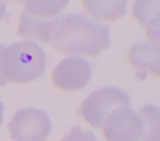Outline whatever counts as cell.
I'll use <instances>...</instances> for the list:
<instances>
[{
    "label": "cell",
    "mask_w": 160,
    "mask_h": 141,
    "mask_svg": "<svg viewBox=\"0 0 160 141\" xmlns=\"http://www.w3.org/2000/svg\"><path fill=\"white\" fill-rule=\"evenodd\" d=\"M103 134L106 141H138L142 136V121L131 107L118 108L105 119Z\"/></svg>",
    "instance_id": "8992f818"
},
{
    "label": "cell",
    "mask_w": 160,
    "mask_h": 141,
    "mask_svg": "<svg viewBox=\"0 0 160 141\" xmlns=\"http://www.w3.org/2000/svg\"><path fill=\"white\" fill-rule=\"evenodd\" d=\"M92 75V65L79 56L64 58L54 68L52 84L64 91H75L85 87Z\"/></svg>",
    "instance_id": "5b68a950"
},
{
    "label": "cell",
    "mask_w": 160,
    "mask_h": 141,
    "mask_svg": "<svg viewBox=\"0 0 160 141\" xmlns=\"http://www.w3.org/2000/svg\"><path fill=\"white\" fill-rule=\"evenodd\" d=\"M128 61L136 69L144 73L149 71L155 77L159 76L160 71V49L158 44L147 42L135 43L129 49Z\"/></svg>",
    "instance_id": "ba28073f"
},
{
    "label": "cell",
    "mask_w": 160,
    "mask_h": 141,
    "mask_svg": "<svg viewBox=\"0 0 160 141\" xmlns=\"http://www.w3.org/2000/svg\"><path fill=\"white\" fill-rule=\"evenodd\" d=\"M131 107V97L126 90L120 87L107 86L95 90L81 105L83 118L94 128L101 127L114 110Z\"/></svg>",
    "instance_id": "3957f363"
},
{
    "label": "cell",
    "mask_w": 160,
    "mask_h": 141,
    "mask_svg": "<svg viewBox=\"0 0 160 141\" xmlns=\"http://www.w3.org/2000/svg\"><path fill=\"white\" fill-rule=\"evenodd\" d=\"M4 47H5V45H4V44H1V43H0V53H1V51H2V50L4 49ZM6 83H7V82L5 81L4 78L1 76V74H0V87H1V86H4V85L6 84Z\"/></svg>",
    "instance_id": "2e32d148"
},
{
    "label": "cell",
    "mask_w": 160,
    "mask_h": 141,
    "mask_svg": "<svg viewBox=\"0 0 160 141\" xmlns=\"http://www.w3.org/2000/svg\"><path fill=\"white\" fill-rule=\"evenodd\" d=\"M59 20L60 16L51 19L38 18L24 10L19 19L17 34L20 37H33L43 43H49Z\"/></svg>",
    "instance_id": "52a82bcc"
},
{
    "label": "cell",
    "mask_w": 160,
    "mask_h": 141,
    "mask_svg": "<svg viewBox=\"0 0 160 141\" xmlns=\"http://www.w3.org/2000/svg\"><path fill=\"white\" fill-rule=\"evenodd\" d=\"M8 131L14 141H45L52 130L48 114L41 109H19L8 123Z\"/></svg>",
    "instance_id": "277c9868"
},
{
    "label": "cell",
    "mask_w": 160,
    "mask_h": 141,
    "mask_svg": "<svg viewBox=\"0 0 160 141\" xmlns=\"http://www.w3.org/2000/svg\"><path fill=\"white\" fill-rule=\"evenodd\" d=\"M158 12L159 1H135L134 3V17L143 26H147L148 37L157 43L159 39Z\"/></svg>",
    "instance_id": "30bf717a"
},
{
    "label": "cell",
    "mask_w": 160,
    "mask_h": 141,
    "mask_svg": "<svg viewBox=\"0 0 160 141\" xmlns=\"http://www.w3.org/2000/svg\"><path fill=\"white\" fill-rule=\"evenodd\" d=\"M6 12H7L6 4L2 1H0V21H1V20L3 19V17L6 15Z\"/></svg>",
    "instance_id": "5bb4252c"
},
{
    "label": "cell",
    "mask_w": 160,
    "mask_h": 141,
    "mask_svg": "<svg viewBox=\"0 0 160 141\" xmlns=\"http://www.w3.org/2000/svg\"><path fill=\"white\" fill-rule=\"evenodd\" d=\"M137 113L142 121V141H159L160 112L158 106L146 104Z\"/></svg>",
    "instance_id": "8fae6325"
},
{
    "label": "cell",
    "mask_w": 160,
    "mask_h": 141,
    "mask_svg": "<svg viewBox=\"0 0 160 141\" xmlns=\"http://www.w3.org/2000/svg\"><path fill=\"white\" fill-rule=\"evenodd\" d=\"M61 141H98V139L93 134V132L76 126L72 128L71 131Z\"/></svg>",
    "instance_id": "4fadbf2b"
},
{
    "label": "cell",
    "mask_w": 160,
    "mask_h": 141,
    "mask_svg": "<svg viewBox=\"0 0 160 141\" xmlns=\"http://www.w3.org/2000/svg\"><path fill=\"white\" fill-rule=\"evenodd\" d=\"M69 1H36V0H30L25 1V11L35 17H51L61 13L66 8Z\"/></svg>",
    "instance_id": "7c38bea8"
},
{
    "label": "cell",
    "mask_w": 160,
    "mask_h": 141,
    "mask_svg": "<svg viewBox=\"0 0 160 141\" xmlns=\"http://www.w3.org/2000/svg\"><path fill=\"white\" fill-rule=\"evenodd\" d=\"M127 1L117 0V1H93L85 0L83 5L87 12L97 20L105 21H115L123 17L127 11Z\"/></svg>",
    "instance_id": "9c48e42d"
},
{
    "label": "cell",
    "mask_w": 160,
    "mask_h": 141,
    "mask_svg": "<svg viewBox=\"0 0 160 141\" xmlns=\"http://www.w3.org/2000/svg\"><path fill=\"white\" fill-rule=\"evenodd\" d=\"M111 29L90 20L82 13L60 16L49 43L64 53L96 56L110 46Z\"/></svg>",
    "instance_id": "6da1fadb"
},
{
    "label": "cell",
    "mask_w": 160,
    "mask_h": 141,
    "mask_svg": "<svg viewBox=\"0 0 160 141\" xmlns=\"http://www.w3.org/2000/svg\"><path fill=\"white\" fill-rule=\"evenodd\" d=\"M45 69L46 53L32 40L14 42L0 53V74L6 82H31L41 77Z\"/></svg>",
    "instance_id": "7a4b0ae2"
},
{
    "label": "cell",
    "mask_w": 160,
    "mask_h": 141,
    "mask_svg": "<svg viewBox=\"0 0 160 141\" xmlns=\"http://www.w3.org/2000/svg\"><path fill=\"white\" fill-rule=\"evenodd\" d=\"M4 121V105L2 101L0 100V125Z\"/></svg>",
    "instance_id": "9a60e30c"
}]
</instances>
